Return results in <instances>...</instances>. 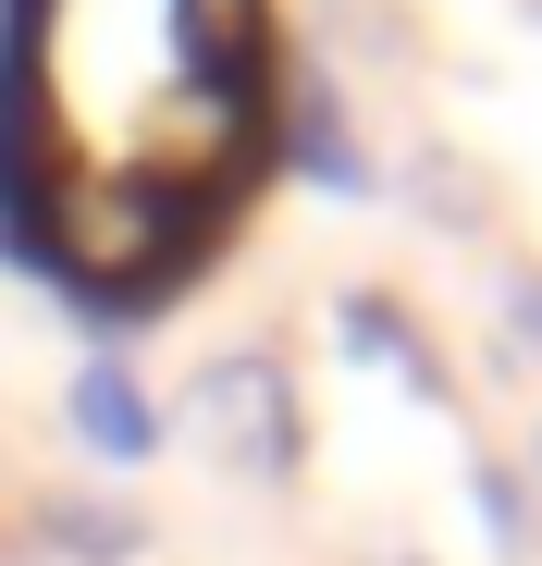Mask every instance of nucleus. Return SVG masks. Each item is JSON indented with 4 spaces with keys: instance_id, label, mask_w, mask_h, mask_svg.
Masks as SVG:
<instances>
[{
    "instance_id": "nucleus-1",
    "label": "nucleus",
    "mask_w": 542,
    "mask_h": 566,
    "mask_svg": "<svg viewBox=\"0 0 542 566\" xmlns=\"http://www.w3.org/2000/svg\"><path fill=\"white\" fill-rule=\"evenodd\" d=\"M186 431L210 468H247V481H284L296 468V382L271 357H210L198 395H186Z\"/></svg>"
},
{
    "instance_id": "nucleus-2",
    "label": "nucleus",
    "mask_w": 542,
    "mask_h": 566,
    "mask_svg": "<svg viewBox=\"0 0 542 566\" xmlns=\"http://www.w3.org/2000/svg\"><path fill=\"white\" fill-rule=\"evenodd\" d=\"M62 407H74V431H86V455H112V468H136V455L160 443V407H148V382H136L124 357H86Z\"/></svg>"
},
{
    "instance_id": "nucleus-3",
    "label": "nucleus",
    "mask_w": 542,
    "mask_h": 566,
    "mask_svg": "<svg viewBox=\"0 0 542 566\" xmlns=\"http://www.w3.org/2000/svg\"><path fill=\"white\" fill-rule=\"evenodd\" d=\"M38 530H50L62 554H86V566H124V554H136V517H124V505H100V493H50V505H38Z\"/></svg>"
},
{
    "instance_id": "nucleus-4",
    "label": "nucleus",
    "mask_w": 542,
    "mask_h": 566,
    "mask_svg": "<svg viewBox=\"0 0 542 566\" xmlns=\"http://www.w3.org/2000/svg\"><path fill=\"white\" fill-rule=\"evenodd\" d=\"M333 333H345V345H371V357H395L407 382L431 395V357H419V333H407V321H395L383 296H345V308H333Z\"/></svg>"
},
{
    "instance_id": "nucleus-5",
    "label": "nucleus",
    "mask_w": 542,
    "mask_h": 566,
    "mask_svg": "<svg viewBox=\"0 0 542 566\" xmlns=\"http://www.w3.org/2000/svg\"><path fill=\"white\" fill-rule=\"evenodd\" d=\"M296 160H309L321 185H357V136L333 124V99H321V86H309V99H296Z\"/></svg>"
},
{
    "instance_id": "nucleus-6",
    "label": "nucleus",
    "mask_w": 542,
    "mask_h": 566,
    "mask_svg": "<svg viewBox=\"0 0 542 566\" xmlns=\"http://www.w3.org/2000/svg\"><path fill=\"white\" fill-rule=\"evenodd\" d=\"M481 505H493V542L530 554V493H518V468H481Z\"/></svg>"
},
{
    "instance_id": "nucleus-7",
    "label": "nucleus",
    "mask_w": 542,
    "mask_h": 566,
    "mask_svg": "<svg viewBox=\"0 0 542 566\" xmlns=\"http://www.w3.org/2000/svg\"><path fill=\"white\" fill-rule=\"evenodd\" d=\"M505 321H518V345H542V283H505Z\"/></svg>"
}]
</instances>
